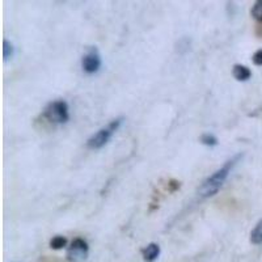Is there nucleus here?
Segmentation results:
<instances>
[{
  "label": "nucleus",
  "instance_id": "f257e3e1",
  "mask_svg": "<svg viewBox=\"0 0 262 262\" xmlns=\"http://www.w3.org/2000/svg\"><path fill=\"white\" fill-rule=\"evenodd\" d=\"M244 154H237L233 158L229 159L228 161L224 163V165L222 168H219L217 170H215L211 176H209L205 181L201 184V186L196 190V194L200 196L201 200H207V198H211L214 196L217 191L221 190V188L223 186L224 182L228 179L229 173L232 172L233 168L237 165L240 161H242Z\"/></svg>",
  "mask_w": 262,
  "mask_h": 262
},
{
  "label": "nucleus",
  "instance_id": "f03ea898",
  "mask_svg": "<svg viewBox=\"0 0 262 262\" xmlns=\"http://www.w3.org/2000/svg\"><path fill=\"white\" fill-rule=\"evenodd\" d=\"M123 121H125L123 117H118V118L111 121L105 127L100 128L96 134H93L90 139L86 140V147L95 151V149H101L102 147L106 146L109 143V140L118 131V128L122 126Z\"/></svg>",
  "mask_w": 262,
  "mask_h": 262
},
{
  "label": "nucleus",
  "instance_id": "7ed1b4c3",
  "mask_svg": "<svg viewBox=\"0 0 262 262\" xmlns=\"http://www.w3.org/2000/svg\"><path fill=\"white\" fill-rule=\"evenodd\" d=\"M43 118H46L51 123H66L70 119V107L64 100L53 101L45 107L42 113Z\"/></svg>",
  "mask_w": 262,
  "mask_h": 262
},
{
  "label": "nucleus",
  "instance_id": "20e7f679",
  "mask_svg": "<svg viewBox=\"0 0 262 262\" xmlns=\"http://www.w3.org/2000/svg\"><path fill=\"white\" fill-rule=\"evenodd\" d=\"M90 253L88 243L83 238H75L67 249V261L69 262H84Z\"/></svg>",
  "mask_w": 262,
  "mask_h": 262
},
{
  "label": "nucleus",
  "instance_id": "39448f33",
  "mask_svg": "<svg viewBox=\"0 0 262 262\" xmlns=\"http://www.w3.org/2000/svg\"><path fill=\"white\" fill-rule=\"evenodd\" d=\"M101 55H100V53H98V50L96 48L88 49V51L81 58V69L86 74H96L98 70L101 69Z\"/></svg>",
  "mask_w": 262,
  "mask_h": 262
},
{
  "label": "nucleus",
  "instance_id": "423d86ee",
  "mask_svg": "<svg viewBox=\"0 0 262 262\" xmlns=\"http://www.w3.org/2000/svg\"><path fill=\"white\" fill-rule=\"evenodd\" d=\"M142 254H143L144 261H156L159 258V256H160V245L156 244V243H151V244H148L146 248L142 249Z\"/></svg>",
  "mask_w": 262,
  "mask_h": 262
},
{
  "label": "nucleus",
  "instance_id": "0eeeda50",
  "mask_svg": "<svg viewBox=\"0 0 262 262\" xmlns=\"http://www.w3.org/2000/svg\"><path fill=\"white\" fill-rule=\"evenodd\" d=\"M232 75L237 81H247L252 76V71L244 64H235L232 69Z\"/></svg>",
  "mask_w": 262,
  "mask_h": 262
},
{
  "label": "nucleus",
  "instance_id": "6e6552de",
  "mask_svg": "<svg viewBox=\"0 0 262 262\" xmlns=\"http://www.w3.org/2000/svg\"><path fill=\"white\" fill-rule=\"evenodd\" d=\"M250 243L254 245L262 244V219L252 229V232H250Z\"/></svg>",
  "mask_w": 262,
  "mask_h": 262
},
{
  "label": "nucleus",
  "instance_id": "1a4fd4ad",
  "mask_svg": "<svg viewBox=\"0 0 262 262\" xmlns=\"http://www.w3.org/2000/svg\"><path fill=\"white\" fill-rule=\"evenodd\" d=\"M15 55V46H13L12 42H9L8 39H3V59L4 62L9 60L11 58Z\"/></svg>",
  "mask_w": 262,
  "mask_h": 262
},
{
  "label": "nucleus",
  "instance_id": "9d476101",
  "mask_svg": "<svg viewBox=\"0 0 262 262\" xmlns=\"http://www.w3.org/2000/svg\"><path fill=\"white\" fill-rule=\"evenodd\" d=\"M200 142L202 144H205V146H207V147L217 146V138L215 137V135L209 134V133H205V134L201 135Z\"/></svg>",
  "mask_w": 262,
  "mask_h": 262
},
{
  "label": "nucleus",
  "instance_id": "9b49d317",
  "mask_svg": "<svg viewBox=\"0 0 262 262\" xmlns=\"http://www.w3.org/2000/svg\"><path fill=\"white\" fill-rule=\"evenodd\" d=\"M66 245H67V238H66L64 236H55V237L51 238V242H50L51 249L59 250V249H63Z\"/></svg>",
  "mask_w": 262,
  "mask_h": 262
},
{
  "label": "nucleus",
  "instance_id": "f8f14e48",
  "mask_svg": "<svg viewBox=\"0 0 262 262\" xmlns=\"http://www.w3.org/2000/svg\"><path fill=\"white\" fill-rule=\"evenodd\" d=\"M250 13H252V16H253L257 21L262 23V0H258V2H256V3H254V6H253V8H252V11H250Z\"/></svg>",
  "mask_w": 262,
  "mask_h": 262
},
{
  "label": "nucleus",
  "instance_id": "ddd939ff",
  "mask_svg": "<svg viewBox=\"0 0 262 262\" xmlns=\"http://www.w3.org/2000/svg\"><path fill=\"white\" fill-rule=\"evenodd\" d=\"M180 186H181V182L177 181V180H169V181H168V190H169L170 193H174V191L179 190Z\"/></svg>",
  "mask_w": 262,
  "mask_h": 262
},
{
  "label": "nucleus",
  "instance_id": "4468645a",
  "mask_svg": "<svg viewBox=\"0 0 262 262\" xmlns=\"http://www.w3.org/2000/svg\"><path fill=\"white\" fill-rule=\"evenodd\" d=\"M252 62L256 66H262V50H257L252 57Z\"/></svg>",
  "mask_w": 262,
  "mask_h": 262
}]
</instances>
